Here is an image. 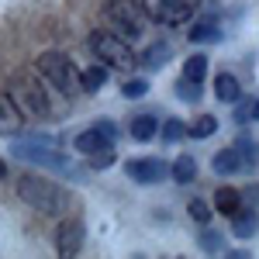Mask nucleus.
I'll return each mask as SVG.
<instances>
[{
  "label": "nucleus",
  "mask_w": 259,
  "mask_h": 259,
  "mask_svg": "<svg viewBox=\"0 0 259 259\" xmlns=\"http://www.w3.org/2000/svg\"><path fill=\"white\" fill-rule=\"evenodd\" d=\"M7 94H11V100L18 104V111L24 118H35V121L52 118V100L45 94V83H41L35 73L14 69V73L7 76Z\"/></svg>",
  "instance_id": "nucleus-1"
},
{
  "label": "nucleus",
  "mask_w": 259,
  "mask_h": 259,
  "mask_svg": "<svg viewBox=\"0 0 259 259\" xmlns=\"http://www.w3.org/2000/svg\"><path fill=\"white\" fill-rule=\"evenodd\" d=\"M18 197L28 207L41 211V214H66L73 207V194L66 187H59V183L45 180V177H21L18 180Z\"/></svg>",
  "instance_id": "nucleus-2"
},
{
  "label": "nucleus",
  "mask_w": 259,
  "mask_h": 259,
  "mask_svg": "<svg viewBox=\"0 0 259 259\" xmlns=\"http://www.w3.org/2000/svg\"><path fill=\"white\" fill-rule=\"evenodd\" d=\"M104 21L124 41H135L145 31V11L139 0H104Z\"/></svg>",
  "instance_id": "nucleus-3"
},
{
  "label": "nucleus",
  "mask_w": 259,
  "mask_h": 259,
  "mask_svg": "<svg viewBox=\"0 0 259 259\" xmlns=\"http://www.w3.org/2000/svg\"><path fill=\"white\" fill-rule=\"evenodd\" d=\"M35 66H38L41 80L52 83L59 94L80 90V73H76V66H73L69 56H62V52H41L38 59H35Z\"/></svg>",
  "instance_id": "nucleus-4"
},
{
  "label": "nucleus",
  "mask_w": 259,
  "mask_h": 259,
  "mask_svg": "<svg viewBox=\"0 0 259 259\" xmlns=\"http://www.w3.org/2000/svg\"><path fill=\"white\" fill-rule=\"evenodd\" d=\"M11 152L24 162H35L41 169H52V173H62V177H73V173H80L69 156H62L56 149H49V145H41V142L28 139V142H18V145H11Z\"/></svg>",
  "instance_id": "nucleus-5"
},
{
  "label": "nucleus",
  "mask_w": 259,
  "mask_h": 259,
  "mask_svg": "<svg viewBox=\"0 0 259 259\" xmlns=\"http://www.w3.org/2000/svg\"><path fill=\"white\" fill-rule=\"evenodd\" d=\"M90 52H94L100 62L114 66V69H132V66H139L132 45L121 38V35H111V31H94V35H90Z\"/></svg>",
  "instance_id": "nucleus-6"
},
{
  "label": "nucleus",
  "mask_w": 259,
  "mask_h": 259,
  "mask_svg": "<svg viewBox=\"0 0 259 259\" xmlns=\"http://www.w3.org/2000/svg\"><path fill=\"white\" fill-rule=\"evenodd\" d=\"M200 7V0H142L145 18L159 21V24H183L194 18V11Z\"/></svg>",
  "instance_id": "nucleus-7"
},
{
  "label": "nucleus",
  "mask_w": 259,
  "mask_h": 259,
  "mask_svg": "<svg viewBox=\"0 0 259 259\" xmlns=\"http://www.w3.org/2000/svg\"><path fill=\"white\" fill-rule=\"evenodd\" d=\"M124 173L135 180V183H159V180L169 177V166L156 156H149V159H128L124 162Z\"/></svg>",
  "instance_id": "nucleus-8"
},
{
  "label": "nucleus",
  "mask_w": 259,
  "mask_h": 259,
  "mask_svg": "<svg viewBox=\"0 0 259 259\" xmlns=\"http://www.w3.org/2000/svg\"><path fill=\"white\" fill-rule=\"evenodd\" d=\"M83 235H87V228H83L80 218H66L59 225V232H56V249H59V256H76L83 245Z\"/></svg>",
  "instance_id": "nucleus-9"
},
{
  "label": "nucleus",
  "mask_w": 259,
  "mask_h": 259,
  "mask_svg": "<svg viewBox=\"0 0 259 259\" xmlns=\"http://www.w3.org/2000/svg\"><path fill=\"white\" fill-rule=\"evenodd\" d=\"M21 128H24V114L11 100V94H0V135H21Z\"/></svg>",
  "instance_id": "nucleus-10"
},
{
  "label": "nucleus",
  "mask_w": 259,
  "mask_h": 259,
  "mask_svg": "<svg viewBox=\"0 0 259 259\" xmlns=\"http://www.w3.org/2000/svg\"><path fill=\"white\" fill-rule=\"evenodd\" d=\"M73 145L80 149L83 156H94V152H104V149H114V139H107V135H104V132L97 128V124H94V128L80 132V135L73 139Z\"/></svg>",
  "instance_id": "nucleus-11"
},
{
  "label": "nucleus",
  "mask_w": 259,
  "mask_h": 259,
  "mask_svg": "<svg viewBox=\"0 0 259 259\" xmlns=\"http://www.w3.org/2000/svg\"><path fill=\"white\" fill-rule=\"evenodd\" d=\"M211 169H214L218 177H235V173H242V169H245V162H242V156L235 152V145H232V149H221V152H214Z\"/></svg>",
  "instance_id": "nucleus-12"
},
{
  "label": "nucleus",
  "mask_w": 259,
  "mask_h": 259,
  "mask_svg": "<svg viewBox=\"0 0 259 259\" xmlns=\"http://www.w3.org/2000/svg\"><path fill=\"white\" fill-rule=\"evenodd\" d=\"M259 228V214L252 207H239L235 214H232V235L235 239H252Z\"/></svg>",
  "instance_id": "nucleus-13"
},
{
  "label": "nucleus",
  "mask_w": 259,
  "mask_h": 259,
  "mask_svg": "<svg viewBox=\"0 0 259 259\" xmlns=\"http://www.w3.org/2000/svg\"><path fill=\"white\" fill-rule=\"evenodd\" d=\"M214 97L225 100V104H235V100L242 97L239 76H232V73H218V76H214Z\"/></svg>",
  "instance_id": "nucleus-14"
},
{
  "label": "nucleus",
  "mask_w": 259,
  "mask_h": 259,
  "mask_svg": "<svg viewBox=\"0 0 259 259\" xmlns=\"http://www.w3.org/2000/svg\"><path fill=\"white\" fill-rule=\"evenodd\" d=\"M128 132H132V139H139V142L156 139V132H159V118H156V114H139V118H132Z\"/></svg>",
  "instance_id": "nucleus-15"
},
{
  "label": "nucleus",
  "mask_w": 259,
  "mask_h": 259,
  "mask_svg": "<svg viewBox=\"0 0 259 259\" xmlns=\"http://www.w3.org/2000/svg\"><path fill=\"white\" fill-rule=\"evenodd\" d=\"M187 38L197 41V45H204V41H221L225 35H221V24H218V21L204 18V21H197V24L190 28V35H187Z\"/></svg>",
  "instance_id": "nucleus-16"
},
{
  "label": "nucleus",
  "mask_w": 259,
  "mask_h": 259,
  "mask_svg": "<svg viewBox=\"0 0 259 259\" xmlns=\"http://www.w3.org/2000/svg\"><path fill=\"white\" fill-rule=\"evenodd\" d=\"M169 56H173V49H169V41H159V45H149V49L142 52V59H139V62L145 66V69H162Z\"/></svg>",
  "instance_id": "nucleus-17"
},
{
  "label": "nucleus",
  "mask_w": 259,
  "mask_h": 259,
  "mask_svg": "<svg viewBox=\"0 0 259 259\" xmlns=\"http://www.w3.org/2000/svg\"><path fill=\"white\" fill-rule=\"evenodd\" d=\"M104 83H107V69H104L100 62L80 73V90H83V94H97V90L104 87Z\"/></svg>",
  "instance_id": "nucleus-18"
},
{
  "label": "nucleus",
  "mask_w": 259,
  "mask_h": 259,
  "mask_svg": "<svg viewBox=\"0 0 259 259\" xmlns=\"http://www.w3.org/2000/svg\"><path fill=\"white\" fill-rule=\"evenodd\" d=\"M214 207H218L221 214L232 218V214L242 207V194H239V190H232V187H221L218 194H214Z\"/></svg>",
  "instance_id": "nucleus-19"
},
{
  "label": "nucleus",
  "mask_w": 259,
  "mask_h": 259,
  "mask_svg": "<svg viewBox=\"0 0 259 259\" xmlns=\"http://www.w3.org/2000/svg\"><path fill=\"white\" fill-rule=\"evenodd\" d=\"M169 177L177 180V183H194V177H197V162H194V156H180V159L169 166Z\"/></svg>",
  "instance_id": "nucleus-20"
},
{
  "label": "nucleus",
  "mask_w": 259,
  "mask_h": 259,
  "mask_svg": "<svg viewBox=\"0 0 259 259\" xmlns=\"http://www.w3.org/2000/svg\"><path fill=\"white\" fill-rule=\"evenodd\" d=\"M204 76H207V59H204V56H190V59H183V80L200 83Z\"/></svg>",
  "instance_id": "nucleus-21"
},
{
  "label": "nucleus",
  "mask_w": 259,
  "mask_h": 259,
  "mask_svg": "<svg viewBox=\"0 0 259 259\" xmlns=\"http://www.w3.org/2000/svg\"><path fill=\"white\" fill-rule=\"evenodd\" d=\"M235 152L242 156L245 169H256V162H259V142H252V139H239V142H235Z\"/></svg>",
  "instance_id": "nucleus-22"
},
{
  "label": "nucleus",
  "mask_w": 259,
  "mask_h": 259,
  "mask_svg": "<svg viewBox=\"0 0 259 259\" xmlns=\"http://www.w3.org/2000/svg\"><path fill=\"white\" fill-rule=\"evenodd\" d=\"M214 132H218V118H211V114L197 118L190 128H187V135H194V139H207V135H214Z\"/></svg>",
  "instance_id": "nucleus-23"
},
{
  "label": "nucleus",
  "mask_w": 259,
  "mask_h": 259,
  "mask_svg": "<svg viewBox=\"0 0 259 259\" xmlns=\"http://www.w3.org/2000/svg\"><path fill=\"white\" fill-rule=\"evenodd\" d=\"M177 97H180V100H187V104H197V100L204 97V94H200V83L183 80V76H180V80H177Z\"/></svg>",
  "instance_id": "nucleus-24"
},
{
  "label": "nucleus",
  "mask_w": 259,
  "mask_h": 259,
  "mask_svg": "<svg viewBox=\"0 0 259 259\" xmlns=\"http://www.w3.org/2000/svg\"><path fill=\"white\" fill-rule=\"evenodd\" d=\"M159 132H162V139H166V142H180L183 135H187V124H183L180 118H166L159 124Z\"/></svg>",
  "instance_id": "nucleus-25"
},
{
  "label": "nucleus",
  "mask_w": 259,
  "mask_h": 259,
  "mask_svg": "<svg viewBox=\"0 0 259 259\" xmlns=\"http://www.w3.org/2000/svg\"><path fill=\"white\" fill-rule=\"evenodd\" d=\"M121 94H124V100H139L149 94V83L145 80H124L121 83Z\"/></svg>",
  "instance_id": "nucleus-26"
},
{
  "label": "nucleus",
  "mask_w": 259,
  "mask_h": 259,
  "mask_svg": "<svg viewBox=\"0 0 259 259\" xmlns=\"http://www.w3.org/2000/svg\"><path fill=\"white\" fill-rule=\"evenodd\" d=\"M197 245L204 249V252H221V249H225V239H221L218 232H200Z\"/></svg>",
  "instance_id": "nucleus-27"
},
{
  "label": "nucleus",
  "mask_w": 259,
  "mask_h": 259,
  "mask_svg": "<svg viewBox=\"0 0 259 259\" xmlns=\"http://www.w3.org/2000/svg\"><path fill=\"white\" fill-rule=\"evenodd\" d=\"M245 121H252V100L239 97L235 100V124H245Z\"/></svg>",
  "instance_id": "nucleus-28"
},
{
  "label": "nucleus",
  "mask_w": 259,
  "mask_h": 259,
  "mask_svg": "<svg viewBox=\"0 0 259 259\" xmlns=\"http://www.w3.org/2000/svg\"><path fill=\"white\" fill-rule=\"evenodd\" d=\"M187 211H190V218L200 221V225H207V221H211V207H207L204 200H190V207H187Z\"/></svg>",
  "instance_id": "nucleus-29"
},
{
  "label": "nucleus",
  "mask_w": 259,
  "mask_h": 259,
  "mask_svg": "<svg viewBox=\"0 0 259 259\" xmlns=\"http://www.w3.org/2000/svg\"><path fill=\"white\" fill-rule=\"evenodd\" d=\"M114 162V149H104V152H94L90 156V169H107Z\"/></svg>",
  "instance_id": "nucleus-30"
},
{
  "label": "nucleus",
  "mask_w": 259,
  "mask_h": 259,
  "mask_svg": "<svg viewBox=\"0 0 259 259\" xmlns=\"http://www.w3.org/2000/svg\"><path fill=\"white\" fill-rule=\"evenodd\" d=\"M97 128L104 132V135H107V139H118V128H114L111 121H97Z\"/></svg>",
  "instance_id": "nucleus-31"
},
{
  "label": "nucleus",
  "mask_w": 259,
  "mask_h": 259,
  "mask_svg": "<svg viewBox=\"0 0 259 259\" xmlns=\"http://www.w3.org/2000/svg\"><path fill=\"white\" fill-rule=\"evenodd\" d=\"M252 121H259V100H252Z\"/></svg>",
  "instance_id": "nucleus-32"
},
{
  "label": "nucleus",
  "mask_w": 259,
  "mask_h": 259,
  "mask_svg": "<svg viewBox=\"0 0 259 259\" xmlns=\"http://www.w3.org/2000/svg\"><path fill=\"white\" fill-rule=\"evenodd\" d=\"M4 177H7V162L0 159V180H4Z\"/></svg>",
  "instance_id": "nucleus-33"
}]
</instances>
